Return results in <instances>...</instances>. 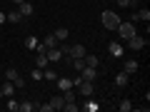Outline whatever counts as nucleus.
I'll return each mask as SVG.
<instances>
[{"label":"nucleus","instance_id":"nucleus-1","mask_svg":"<svg viewBox=\"0 0 150 112\" xmlns=\"http://www.w3.org/2000/svg\"><path fill=\"white\" fill-rule=\"evenodd\" d=\"M100 20H103V25H105V30H115V27L120 25V15L115 10H103Z\"/></svg>","mask_w":150,"mask_h":112},{"label":"nucleus","instance_id":"nucleus-2","mask_svg":"<svg viewBox=\"0 0 150 112\" xmlns=\"http://www.w3.org/2000/svg\"><path fill=\"white\" fill-rule=\"evenodd\" d=\"M115 32H118L123 40H130V37H133L138 30H135V22H123V20H120V25L115 27Z\"/></svg>","mask_w":150,"mask_h":112},{"label":"nucleus","instance_id":"nucleus-3","mask_svg":"<svg viewBox=\"0 0 150 112\" xmlns=\"http://www.w3.org/2000/svg\"><path fill=\"white\" fill-rule=\"evenodd\" d=\"M75 90H78V95L80 97H93V92H95V85L88 80H80L78 85H75Z\"/></svg>","mask_w":150,"mask_h":112},{"label":"nucleus","instance_id":"nucleus-4","mask_svg":"<svg viewBox=\"0 0 150 112\" xmlns=\"http://www.w3.org/2000/svg\"><path fill=\"white\" fill-rule=\"evenodd\" d=\"M125 43H128V48H130V50H143L145 45H148V40H145L143 35H138V32H135V35L130 37V40H125Z\"/></svg>","mask_w":150,"mask_h":112},{"label":"nucleus","instance_id":"nucleus-5","mask_svg":"<svg viewBox=\"0 0 150 112\" xmlns=\"http://www.w3.org/2000/svg\"><path fill=\"white\" fill-rule=\"evenodd\" d=\"M80 77L88 80V82H95L98 77H100V72H98V67H83L80 70Z\"/></svg>","mask_w":150,"mask_h":112},{"label":"nucleus","instance_id":"nucleus-6","mask_svg":"<svg viewBox=\"0 0 150 112\" xmlns=\"http://www.w3.org/2000/svg\"><path fill=\"white\" fill-rule=\"evenodd\" d=\"M45 55H48L50 62H60V60H63V52H60L58 45H55V48H48V50H45Z\"/></svg>","mask_w":150,"mask_h":112},{"label":"nucleus","instance_id":"nucleus-7","mask_svg":"<svg viewBox=\"0 0 150 112\" xmlns=\"http://www.w3.org/2000/svg\"><path fill=\"white\" fill-rule=\"evenodd\" d=\"M108 52L112 55V57H123V52H125V48L120 43H108Z\"/></svg>","mask_w":150,"mask_h":112},{"label":"nucleus","instance_id":"nucleus-8","mask_svg":"<svg viewBox=\"0 0 150 112\" xmlns=\"http://www.w3.org/2000/svg\"><path fill=\"white\" fill-rule=\"evenodd\" d=\"M18 10H20V15H23V18H30L33 13H35V8H33L30 3H28V0H23L20 5H18Z\"/></svg>","mask_w":150,"mask_h":112},{"label":"nucleus","instance_id":"nucleus-9","mask_svg":"<svg viewBox=\"0 0 150 112\" xmlns=\"http://www.w3.org/2000/svg\"><path fill=\"white\" fill-rule=\"evenodd\" d=\"M80 110H88V112H98V110H100V105H98V100H93V97H85V105H83Z\"/></svg>","mask_w":150,"mask_h":112},{"label":"nucleus","instance_id":"nucleus-10","mask_svg":"<svg viewBox=\"0 0 150 112\" xmlns=\"http://www.w3.org/2000/svg\"><path fill=\"white\" fill-rule=\"evenodd\" d=\"M70 57H85V45H70Z\"/></svg>","mask_w":150,"mask_h":112},{"label":"nucleus","instance_id":"nucleus-11","mask_svg":"<svg viewBox=\"0 0 150 112\" xmlns=\"http://www.w3.org/2000/svg\"><path fill=\"white\" fill-rule=\"evenodd\" d=\"M50 65V60H48V55L45 52H38V57H35V67H40V70H45Z\"/></svg>","mask_w":150,"mask_h":112},{"label":"nucleus","instance_id":"nucleus-12","mask_svg":"<svg viewBox=\"0 0 150 112\" xmlns=\"http://www.w3.org/2000/svg\"><path fill=\"white\" fill-rule=\"evenodd\" d=\"M128 82H130V75L125 72V70H123V72H118V75H115V85H118V87H125Z\"/></svg>","mask_w":150,"mask_h":112},{"label":"nucleus","instance_id":"nucleus-13","mask_svg":"<svg viewBox=\"0 0 150 112\" xmlns=\"http://www.w3.org/2000/svg\"><path fill=\"white\" fill-rule=\"evenodd\" d=\"M5 20L8 22H23V15H20V10H10V13H5Z\"/></svg>","mask_w":150,"mask_h":112},{"label":"nucleus","instance_id":"nucleus-14","mask_svg":"<svg viewBox=\"0 0 150 112\" xmlns=\"http://www.w3.org/2000/svg\"><path fill=\"white\" fill-rule=\"evenodd\" d=\"M53 35H55V40H58V43H65V40H68V35H70V30H68V27H58Z\"/></svg>","mask_w":150,"mask_h":112},{"label":"nucleus","instance_id":"nucleus-15","mask_svg":"<svg viewBox=\"0 0 150 112\" xmlns=\"http://www.w3.org/2000/svg\"><path fill=\"white\" fill-rule=\"evenodd\" d=\"M0 92H3V97H10V95H15V85H13L10 80H5V85L0 87Z\"/></svg>","mask_w":150,"mask_h":112},{"label":"nucleus","instance_id":"nucleus-16","mask_svg":"<svg viewBox=\"0 0 150 112\" xmlns=\"http://www.w3.org/2000/svg\"><path fill=\"white\" fill-rule=\"evenodd\" d=\"M138 67H140V62H138V60H125V72H128V75L138 72Z\"/></svg>","mask_w":150,"mask_h":112},{"label":"nucleus","instance_id":"nucleus-17","mask_svg":"<svg viewBox=\"0 0 150 112\" xmlns=\"http://www.w3.org/2000/svg\"><path fill=\"white\" fill-rule=\"evenodd\" d=\"M43 80H48V82H55V80H58V72H55L53 67H45V70H43Z\"/></svg>","mask_w":150,"mask_h":112},{"label":"nucleus","instance_id":"nucleus-18","mask_svg":"<svg viewBox=\"0 0 150 112\" xmlns=\"http://www.w3.org/2000/svg\"><path fill=\"white\" fill-rule=\"evenodd\" d=\"M63 105H65L63 95H55L53 100H50V110H63Z\"/></svg>","mask_w":150,"mask_h":112},{"label":"nucleus","instance_id":"nucleus-19","mask_svg":"<svg viewBox=\"0 0 150 112\" xmlns=\"http://www.w3.org/2000/svg\"><path fill=\"white\" fill-rule=\"evenodd\" d=\"M55 82H58V90H60V92H63V90H70V87H73V80H68V77H58Z\"/></svg>","mask_w":150,"mask_h":112},{"label":"nucleus","instance_id":"nucleus-20","mask_svg":"<svg viewBox=\"0 0 150 112\" xmlns=\"http://www.w3.org/2000/svg\"><path fill=\"white\" fill-rule=\"evenodd\" d=\"M60 95H63V100H65V102H75V100H78V92H75L73 87H70V90H63Z\"/></svg>","mask_w":150,"mask_h":112},{"label":"nucleus","instance_id":"nucleus-21","mask_svg":"<svg viewBox=\"0 0 150 112\" xmlns=\"http://www.w3.org/2000/svg\"><path fill=\"white\" fill-rule=\"evenodd\" d=\"M85 67H98V65H100V60H98V55H85Z\"/></svg>","mask_w":150,"mask_h":112},{"label":"nucleus","instance_id":"nucleus-22","mask_svg":"<svg viewBox=\"0 0 150 112\" xmlns=\"http://www.w3.org/2000/svg\"><path fill=\"white\" fill-rule=\"evenodd\" d=\"M35 102H28V100H23L20 102V107H18V112H33V110H35Z\"/></svg>","mask_w":150,"mask_h":112},{"label":"nucleus","instance_id":"nucleus-23","mask_svg":"<svg viewBox=\"0 0 150 112\" xmlns=\"http://www.w3.org/2000/svg\"><path fill=\"white\" fill-rule=\"evenodd\" d=\"M5 100H8V105H5L8 110H10V112H18V107H20V102H18L15 97H13V95H10V97H5Z\"/></svg>","mask_w":150,"mask_h":112},{"label":"nucleus","instance_id":"nucleus-24","mask_svg":"<svg viewBox=\"0 0 150 112\" xmlns=\"http://www.w3.org/2000/svg\"><path fill=\"white\" fill-rule=\"evenodd\" d=\"M38 43H40V40H38L35 35H28V37H25V48H30V50H35Z\"/></svg>","mask_w":150,"mask_h":112},{"label":"nucleus","instance_id":"nucleus-25","mask_svg":"<svg viewBox=\"0 0 150 112\" xmlns=\"http://www.w3.org/2000/svg\"><path fill=\"white\" fill-rule=\"evenodd\" d=\"M18 75H20V72H18V67H8V70H5V80L15 82V77H18Z\"/></svg>","mask_w":150,"mask_h":112},{"label":"nucleus","instance_id":"nucleus-26","mask_svg":"<svg viewBox=\"0 0 150 112\" xmlns=\"http://www.w3.org/2000/svg\"><path fill=\"white\" fill-rule=\"evenodd\" d=\"M138 18H140V20H145V22H150V10H148V8H140Z\"/></svg>","mask_w":150,"mask_h":112},{"label":"nucleus","instance_id":"nucleus-27","mask_svg":"<svg viewBox=\"0 0 150 112\" xmlns=\"http://www.w3.org/2000/svg\"><path fill=\"white\" fill-rule=\"evenodd\" d=\"M118 110H120V112H130V110H133V102H130V100H123V102L118 105Z\"/></svg>","mask_w":150,"mask_h":112},{"label":"nucleus","instance_id":"nucleus-28","mask_svg":"<svg viewBox=\"0 0 150 112\" xmlns=\"http://www.w3.org/2000/svg\"><path fill=\"white\" fill-rule=\"evenodd\" d=\"M30 77H33L35 82H40V80H43V70H40V67H35V70L30 72Z\"/></svg>","mask_w":150,"mask_h":112},{"label":"nucleus","instance_id":"nucleus-29","mask_svg":"<svg viewBox=\"0 0 150 112\" xmlns=\"http://www.w3.org/2000/svg\"><path fill=\"white\" fill-rule=\"evenodd\" d=\"M13 85H15V90H23V87H25V77H23V75H18Z\"/></svg>","mask_w":150,"mask_h":112},{"label":"nucleus","instance_id":"nucleus-30","mask_svg":"<svg viewBox=\"0 0 150 112\" xmlns=\"http://www.w3.org/2000/svg\"><path fill=\"white\" fill-rule=\"evenodd\" d=\"M63 110H68V112H78V110H80V105H75V102H65Z\"/></svg>","mask_w":150,"mask_h":112},{"label":"nucleus","instance_id":"nucleus-31","mask_svg":"<svg viewBox=\"0 0 150 112\" xmlns=\"http://www.w3.org/2000/svg\"><path fill=\"white\" fill-rule=\"evenodd\" d=\"M35 110H38V112H53V110H50V102H45V105H38Z\"/></svg>","mask_w":150,"mask_h":112},{"label":"nucleus","instance_id":"nucleus-32","mask_svg":"<svg viewBox=\"0 0 150 112\" xmlns=\"http://www.w3.org/2000/svg\"><path fill=\"white\" fill-rule=\"evenodd\" d=\"M120 8H133V0H115Z\"/></svg>","mask_w":150,"mask_h":112},{"label":"nucleus","instance_id":"nucleus-33","mask_svg":"<svg viewBox=\"0 0 150 112\" xmlns=\"http://www.w3.org/2000/svg\"><path fill=\"white\" fill-rule=\"evenodd\" d=\"M3 22H5V13H0V25H3Z\"/></svg>","mask_w":150,"mask_h":112},{"label":"nucleus","instance_id":"nucleus-34","mask_svg":"<svg viewBox=\"0 0 150 112\" xmlns=\"http://www.w3.org/2000/svg\"><path fill=\"white\" fill-rule=\"evenodd\" d=\"M13 3H15V5H20V3H23V0H13Z\"/></svg>","mask_w":150,"mask_h":112},{"label":"nucleus","instance_id":"nucleus-35","mask_svg":"<svg viewBox=\"0 0 150 112\" xmlns=\"http://www.w3.org/2000/svg\"><path fill=\"white\" fill-rule=\"evenodd\" d=\"M138 3H140V0H133V5H138Z\"/></svg>","mask_w":150,"mask_h":112}]
</instances>
